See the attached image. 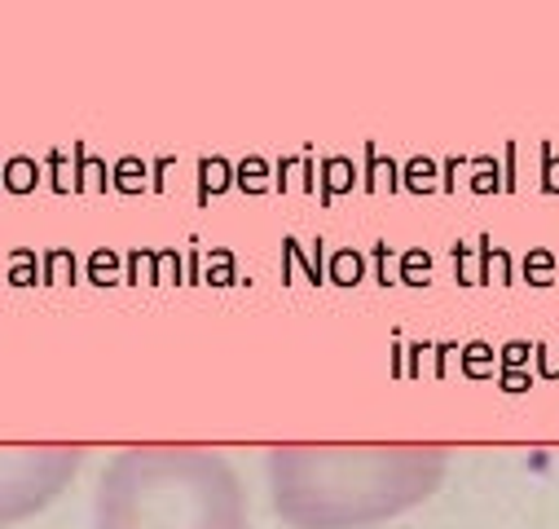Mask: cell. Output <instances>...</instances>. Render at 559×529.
Instances as JSON below:
<instances>
[{
	"instance_id": "6da1fadb",
	"label": "cell",
	"mask_w": 559,
	"mask_h": 529,
	"mask_svg": "<svg viewBox=\"0 0 559 529\" xmlns=\"http://www.w3.org/2000/svg\"><path fill=\"white\" fill-rule=\"evenodd\" d=\"M273 507L296 529H366L428 503L450 468L441 446H273Z\"/></svg>"
},
{
	"instance_id": "7a4b0ae2",
	"label": "cell",
	"mask_w": 559,
	"mask_h": 529,
	"mask_svg": "<svg viewBox=\"0 0 559 529\" xmlns=\"http://www.w3.org/2000/svg\"><path fill=\"white\" fill-rule=\"evenodd\" d=\"M97 529H247L234 463L207 446H128L97 481Z\"/></svg>"
},
{
	"instance_id": "3957f363",
	"label": "cell",
	"mask_w": 559,
	"mask_h": 529,
	"mask_svg": "<svg viewBox=\"0 0 559 529\" xmlns=\"http://www.w3.org/2000/svg\"><path fill=\"white\" fill-rule=\"evenodd\" d=\"M80 446H0V525L45 512L80 472Z\"/></svg>"
}]
</instances>
